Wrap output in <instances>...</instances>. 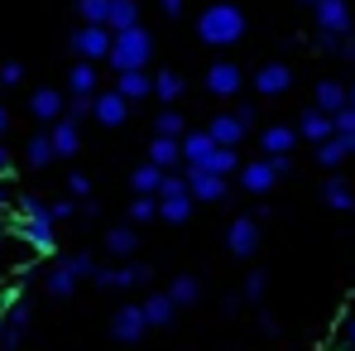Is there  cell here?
<instances>
[{
  "label": "cell",
  "mask_w": 355,
  "mask_h": 351,
  "mask_svg": "<svg viewBox=\"0 0 355 351\" xmlns=\"http://www.w3.org/2000/svg\"><path fill=\"white\" fill-rule=\"evenodd\" d=\"M297 135H302V140H312V145H322V140H331V135H336V120L327 116V111H317V106H307L302 120H297Z\"/></svg>",
  "instance_id": "16"
},
{
  "label": "cell",
  "mask_w": 355,
  "mask_h": 351,
  "mask_svg": "<svg viewBox=\"0 0 355 351\" xmlns=\"http://www.w3.org/2000/svg\"><path fill=\"white\" fill-rule=\"evenodd\" d=\"M92 279H96L101 289H130V284H144L149 270H144V265H116V270H96Z\"/></svg>",
  "instance_id": "15"
},
{
  "label": "cell",
  "mask_w": 355,
  "mask_h": 351,
  "mask_svg": "<svg viewBox=\"0 0 355 351\" xmlns=\"http://www.w3.org/2000/svg\"><path fill=\"white\" fill-rule=\"evenodd\" d=\"M53 212L39 202V197H24L19 202V217H15V231H19V240L29 245V250H39V255H53L58 250V240H53Z\"/></svg>",
  "instance_id": "2"
},
{
  "label": "cell",
  "mask_w": 355,
  "mask_h": 351,
  "mask_svg": "<svg viewBox=\"0 0 355 351\" xmlns=\"http://www.w3.org/2000/svg\"><path fill=\"white\" fill-rule=\"evenodd\" d=\"M0 342H5V313H0Z\"/></svg>",
  "instance_id": "49"
},
{
  "label": "cell",
  "mask_w": 355,
  "mask_h": 351,
  "mask_svg": "<svg viewBox=\"0 0 355 351\" xmlns=\"http://www.w3.org/2000/svg\"><path fill=\"white\" fill-rule=\"evenodd\" d=\"M240 87H245V72H240V63L216 58L211 67H207V92H211V97H236Z\"/></svg>",
  "instance_id": "8"
},
{
  "label": "cell",
  "mask_w": 355,
  "mask_h": 351,
  "mask_svg": "<svg viewBox=\"0 0 355 351\" xmlns=\"http://www.w3.org/2000/svg\"><path fill=\"white\" fill-rule=\"evenodd\" d=\"M5 130H10V111L0 106V135H5Z\"/></svg>",
  "instance_id": "47"
},
{
  "label": "cell",
  "mask_w": 355,
  "mask_h": 351,
  "mask_svg": "<svg viewBox=\"0 0 355 351\" xmlns=\"http://www.w3.org/2000/svg\"><path fill=\"white\" fill-rule=\"evenodd\" d=\"M351 106H355V87H351Z\"/></svg>",
  "instance_id": "52"
},
{
  "label": "cell",
  "mask_w": 355,
  "mask_h": 351,
  "mask_svg": "<svg viewBox=\"0 0 355 351\" xmlns=\"http://www.w3.org/2000/svg\"><path fill=\"white\" fill-rule=\"evenodd\" d=\"M346 154H351V145H346L341 135H331V140H322V145H317V159H322L327 169H336V164H341Z\"/></svg>",
  "instance_id": "32"
},
{
  "label": "cell",
  "mask_w": 355,
  "mask_h": 351,
  "mask_svg": "<svg viewBox=\"0 0 355 351\" xmlns=\"http://www.w3.org/2000/svg\"><path fill=\"white\" fill-rule=\"evenodd\" d=\"M341 347H351V351H355V308L346 313V318H341Z\"/></svg>",
  "instance_id": "43"
},
{
  "label": "cell",
  "mask_w": 355,
  "mask_h": 351,
  "mask_svg": "<svg viewBox=\"0 0 355 351\" xmlns=\"http://www.w3.org/2000/svg\"><path fill=\"white\" fill-rule=\"evenodd\" d=\"M149 159H154L159 169H178V164H182V140H178V135H154Z\"/></svg>",
  "instance_id": "20"
},
{
  "label": "cell",
  "mask_w": 355,
  "mask_h": 351,
  "mask_svg": "<svg viewBox=\"0 0 355 351\" xmlns=\"http://www.w3.org/2000/svg\"><path fill=\"white\" fill-rule=\"evenodd\" d=\"M264 284H269V275H264V270H254V275L245 279V298H264Z\"/></svg>",
  "instance_id": "42"
},
{
  "label": "cell",
  "mask_w": 355,
  "mask_h": 351,
  "mask_svg": "<svg viewBox=\"0 0 355 351\" xmlns=\"http://www.w3.org/2000/svg\"><path fill=\"white\" fill-rule=\"evenodd\" d=\"M116 92H120V97H130V101H139V97L154 92V77H149L144 67H130V72H120V77H116Z\"/></svg>",
  "instance_id": "21"
},
{
  "label": "cell",
  "mask_w": 355,
  "mask_h": 351,
  "mask_svg": "<svg viewBox=\"0 0 355 351\" xmlns=\"http://www.w3.org/2000/svg\"><path fill=\"white\" fill-rule=\"evenodd\" d=\"M92 116L101 120V125H120V120L130 116V97H120L116 87L111 92H96L92 97Z\"/></svg>",
  "instance_id": "13"
},
{
  "label": "cell",
  "mask_w": 355,
  "mask_h": 351,
  "mask_svg": "<svg viewBox=\"0 0 355 351\" xmlns=\"http://www.w3.org/2000/svg\"><path fill=\"white\" fill-rule=\"evenodd\" d=\"M159 5H164V15H178L182 10V0H159Z\"/></svg>",
  "instance_id": "46"
},
{
  "label": "cell",
  "mask_w": 355,
  "mask_h": 351,
  "mask_svg": "<svg viewBox=\"0 0 355 351\" xmlns=\"http://www.w3.org/2000/svg\"><path fill=\"white\" fill-rule=\"evenodd\" d=\"M207 130H211V140L226 145V149H240V140H245V120L240 116H216Z\"/></svg>",
  "instance_id": "23"
},
{
  "label": "cell",
  "mask_w": 355,
  "mask_h": 351,
  "mask_svg": "<svg viewBox=\"0 0 355 351\" xmlns=\"http://www.w3.org/2000/svg\"><path fill=\"white\" fill-rule=\"evenodd\" d=\"M288 82H293V72H288L284 63H264V67L254 72V92H259V97H284Z\"/></svg>",
  "instance_id": "14"
},
{
  "label": "cell",
  "mask_w": 355,
  "mask_h": 351,
  "mask_svg": "<svg viewBox=\"0 0 355 351\" xmlns=\"http://www.w3.org/2000/svg\"><path fill=\"white\" fill-rule=\"evenodd\" d=\"M29 111L39 120H62L67 116V101H62V92H53V87H39V92L29 97Z\"/></svg>",
  "instance_id": "18"
},
{
  "label": "cell",
  "mask_w": 355,
  "mask_h": 351,
  "mask_svg": "<svg viewBox=\"0 0 355 351\" xmlns=\"http://www.w3.org/2000/svg\"><path fill=\"white\" fill-rule=\"evenodd\" d=\"M211 154H216V140H211V130L182 135V164H207Z\"/></svg>",
  "instance_id": "19"
},
{
  "label": "cell",
  "mask_w": 355,
  "mask_h": 351,
  "mask_svg": "<svg viewBox=\"0 0 355 351\" xmlns=\"http://www.w3.org/2000/svg\"><path fill=\"white\" fill-rule=\"evenodd\" d=\"M0 212H5V178H0Z\"/></svg>",
  "instance_id": "48"
},
{
  "label": "cell",
  "mask_w": 355,
  "mask_h": 351,
  "mask_svg": "<svg viewBox=\"0 0 355 351\" xmlns=\"http://www.w3.org/2000/svg\"><path fill=\"white\" fill-rule=\"evenodd\" d=\"M106 24H111V29H135V24H139V5H135V0H111V19H106Z\"/></svg>",
  "instance_id": "29"
},
{
  "label": "cell",
  "mask_w": 355,
  "mask_h": 351,
  "mask_svg": "<svg viewBox=\"0 0 355 351\" xmlns=\"http://www.w3.org/2000/svg\"><path fill=\"white\" fill-rule=\"evenodd\" d=\"M307 5H317V0H307Z\"/></svg>",
  "instance_id": "53"
},
{
  "label": "cell",
  "mask_w": 355,
  "mask_h": 351,
  "mask_svg": "<svg viewBox=\"0 0 355 351\" xmlns=\"http://www.w3.org/2000/svg\"><path fill=\"white\" fill-rule=\"evenodd\" d=\"M139 308H144V318H149V327H168V323H173V313H178V303L168 298V293H159V289L149 293V298H144Z\"/></svg>",
  "instance_id": "22"
},
{
  "label": "cell",
  "mask_w": 355,
  "mask_h": 351,
  "mask_svg": "<svg viewBox=\"0 0 355 351\" xmlns=\"http://www.w3.org/2000/svg\"><path fill=\"white\" fill-rule=\"evenodd\" d=\"M154 135H178V140H182V116H178V111H159Z\"/></svg>",
  "instance_id": "39"
},
{
  "label": "cell",
  "mask_w": 355,
  "mask_h": 351,
  "mask_svg": "<svg viewBox=\"0 0 355 351\" xmlns=\"http://www.w3.org/2000/svg\"><path fill=\"white\" fill-rule=\"evenodd\" d=\"M130 217H135V222H154V217H159V197H149V193H135V202H130Z\"/></svg>",
  "instance_id": "37"
},
{
  "label": "cell",
  "mask_w": 355,
  "mask_h": 351,
  "mask_svg": "<svg viewBox=\"0 0 355 351\" xmlns=\"http://www.w3.org/2000/svg\"><path fill=\"white\" fill-rule=\"evenodd\" d=\"M192 202H197V197H192V188H164V193H159V217H164V222H187V217H192Z\"/></svg>",
  "instance_id": "12"
},
{
  "label": "cell",
  "mask_w": 355,
  "mask_h": 351,
  "mask_svg": "<svg viewBox=\"0 0 355 351\" xmlns=\"http://www.w3.org/2000/svg\"><path fill=\"white\" fill-rule=\"evenodd\" d=\"M77 15H82V24H106L111 19V0H82Z\"/></svg>",
  "instance_id": "36"
},
{
  "label": "cell",
  "mask_w": 355,
  "mask_h": 351,
  "mask_svg": "<svg viewBox=\"0 0 355 351\" xmlns=\"http://www.w3.org/2000/svg\"><path fill=\"white\" fill-rule=\"evenodd\" d=\"M49 135H53V149H58L62 159L82 149V125H77V116H62V120H53V130H49Z\"/></svg>",
  "instance_id": "17"
},
{
  "label": "cell",
  "mask_w": 355,
  "mask_h": 351,
  "mask_svg": "<svg viewBox=\"0 0 355 351\" xmlns=\"http://www.w3.org/2000/svg\"><path fill=\"white\" fill-rule=\"evenodd\" d=\"M0 236H5V217H0Z\"/></svg>",
  "instance_id": "50"
},
{
  "label": "cell",
  "mask_w": 355,
  "mask_h": 351,
  "mask_svg": "<svg viewBox=\"0 0 355 351\" xmlns=\"http://www.w3.org/2000/svg\"><path fill=\"white\" fill-rule=\"evenodd\" d=\"M207 169H211V174H236V169H240L236 149H226V145H216V154L207 159Z\"/></svg>",
  "instance_id": "38"
},
{
  "label": "cell",
  "mask_w": 355,
  "mask_h": 351,
  "mask_svg": "<svg viewBox=\"0 0 355 351\" xmlns=\"http://www.w3.org/2000/svg\"><path fill=\"white\" fill-rule=\"evenodd\" d=\"M106 250H111L116 260L135 255V231H130V227H111V231H106Z\"/></svg>",
  "instance_id": "30"
},
{
  "label": "cell",
  "mask_w": 355,
  "mask_h": 351,
  "mask_svg": "<svg viewBox=\"0 0 355 351\" xmlns=\"http://www.w3.org/2000/svg\"><path fill=\"white\" fill-rule=\"evenodd\" d=\"M164 178H168V169H159V164L149 159V164H139V169H135V178H130V183H135V193H149V197H159Z\"/></svg>",
  "instance_id": "26"
},
{
  "label": "cell",
  "mask_w": 355,
  "mask_h": 351,
  "mask_svg": "<svg viewBox=\"0 0 355 351\" xmlns=\"http://www.w3.org/2000/svg\"><path fill=\"white\" fill-rule=\"evenodd\" d=\"M0 178H10V154H5V145H0Z\"/></svg>",
  "instance_id": "45"
},
{
  "label": "cell",
  "mask_w": 355,
  "mask_h": 351,
  "mask_svg": "<svg viewBox=\"0 0 355 351\" xmlns=\"http://www.w3.org/2000/svg\"><path fill=\"white\" fill-rule=\"evenodd\" d=\"M240 34H245V10L231 5V0H216V5H207V10L197 15V39L211 44V49L236 44Z\"/></svg>",
  "instance_id": "1"
},
{
  "label": "cell",
  "mask_w": 355,
  "mask_h": 351,
  "mask_svg": "<svg viewBox=\"0 0 355 351\" xmlns=\"http://www.w3.org/2000/svg\"><path fill=\"white\" fill-rule=\"evenodd\" d=\"M168 298H173L178 308H187V303H197V279H192V275H178L173 284H168Z\"/></svg>",
  "instance_id": "34"
},
{
  "label": "cell",
  "mask_w": 355,
  "mask_h": 351,
  "mask_svg": "<svg viewBox=\"0 0 355 351\" xmlns=\"http://www.w3.org/2000/svg\"><path fill=\"white\" fill-rule=\"evenodd\" d=\"M312 101H317V111H327V116H336V111H346V106H351V92H346L341 82H322Z\"/></svg>",
  "instance_id": "24"
},
{
  "label": "cell",
  "mask_w": 355,
  "mask_h": 351,
  "mask_svg": "<svg viewBox=\"0 0 355 351\" xmlns=\"http://www.w3.org/2000/svg\"><path fill=\"white\" fill-rule=\"evenodd\" d=\"M92 275H96L92 255H67L62 265H53V275H49V293L53 298H67V293H77V284L92 279Z\"/></svg>",
  "instance_id": "5"
},
{
  "label": "cell",
  "mask_w": 355,
  "mask_h": 351,
  "mask_svg": "<svg viewBox=\"0 0 355 351\" xmlns=\"http://www.w3.org/2000/svg\"><path fill=\"white\" fill-rule=\"evenodd\" d=\"M312 19L331 34H351V5L346 0H317L312 5Z\"/></svg>",
  "instance_id": "10"
},
{
  "label": "cell",
  "mask_w": 355,
  "mask_h": 351,
  "mask_svg": "<svg viewBox=\"0 0 355 351\" xmlns=\"http://www.w3.org/2000/svg\"><path fill=\"white\" fill-rule=\"evenodd\" d=\"M111 44H116V29L111 24H82L72 34V49L82 58H111Z\"/></svg>",
  "instance_id": "6"
},
{
  "label": "cell",
  "mask_w": 355,
  "mask_h": 351,
  "mask_svg": "<svg viewBox=\"0 0 355 351\" xmlns=\"http://www.w3.org/2000/svg\"><path fill=\"white\" fill-rule=\"evenodd\" d=\"M53 159H58L53 135H34V140H29V164H34V169H44V164H53Z\"/></svg>",
  "instance_id": "31"
},
{
  "label": "cell",
  "mask_w": 355,
  "mask_h": 351,
  "mask_svg": "<svg viewBox=\"0 0 355 351\" xmlns=\"http://www.w3.org/2000/svg\"><path fill=\"white\" fill-rule=\"evenodd\" d=\"M67 193L87 202V197H92V178H87V174H72V178H67Z\"/></svg>",
  "instance_id": "40"
},
{
  "label": "cell",
  "mask_w": 355,
  "mask_h": 351,
  "mask_svg": "<svg viewBox=\"0 0 355 351\" xmlns=\"http://www.w3.org/2000/svg\"><path fill=\"white\" fill-rule=\"evenodd\" d=\"M154 97H159V101H173V97H182V77L164 67V72L154 77Z\"/></svg>",
  "instance_id": "35"
},
{
  "label": "cell",
  "mask_w": 355,
  "mask_h": 351,
  "mask_svg": "<svg viewBox=\"0 0 355 351\" xmlns=\"http://www.w3.org/2000/svg\"><path fill=\"white\" fill-rule=\"evenodd\" d=\"M19 77H24V67H19V63H5V67H0V87H15Z\"/></svg>",
  "instance_id": "44"
},
{
  "label": "cell",
  "mask_w": 355,
  "mask_h": 351,
  "mask_svg": "<svg viewBox=\"0 0 355 351\" xmlns=\"http://www.w3.org/2000/svg\"><path fill=\"white\" fill-rule=\"evenodd\" d=\"M284 174H288V154H264V159H250V164L240 169V188H250V193H269Z\"/></svg>",
  "instance_id": "4"
},
{
  "label": "cell",
  "mask_w": 355,
  "mask_h": 351,
  "mask_svg": "<svg viewBox=\"0 0 355 351\" xmlns=\"http://www.w3.org/2000/svg\"><path fill=\"white\" fill-rule=\"evenodd\" d=\"M331 351H351V347H331Z\"/></svg>",
  "instance_id": "51"
},
{
  "label": "cell",
  "mask_w": 355,
  "mask_h": 351,
  "mask_svg": "<svg viewBox=\"0 0 355 351\" xmlns=\"http://www.w3.org/2000/svg\"><path fill=\"white\" fill-rule=\"evenodd\" d=\"M226 245H231L236 255H254V250H259V217H236V222L226 227Z\"/></svg>",
  "instance_id": "11"
},
{
  "label": "cell",
  "mask_w": 355,
  "mask_h": 351,
  "mask_svg": "<svg viewBox=\"0 0 355 351\" xmlns=\"http://www.w3.org/2000/svg\"><path fill=\"white\" fill-rule=\"evenodd\" d=\"M187 188L197 202H221L226 197V174H211L207 164H187Z\"/></svg>",
  "instance_id": "7"
},
{
  "label": "cell",
  "mask_w": 355,
  "mask_h": 351,
  "mask_svg": "<svg viewBox=\"0 0 355 351\" xmlns=\"http://www.w3.org/2000/svg\"><path fill=\"white\" fill-rule=\"evenodd\" d=\"M111 332H116V342H139V337L149 332V318H144V308H139V303H125L116 318H111Z\"/></svg>",
  "instance_id": "9"
},
{
  "label": "cell",
  "mask_w": 355,
  "mask_h": 351,
  "mask_svg": "<svg viewBox=\"0 0 355 351\" xmlns=\"http://www.w3.org/2000/svg\"><path fill=\"white\" fill-rule=\"evenodd\" d=\"M67 92H72V97H96V67H92V63H77V67L67 72Z\"/></svg>",
  "instance_id": "27"
},
{
  "label": "cell",
  "mask_w": 355,
  "mask_h": 351,
  "mask_svg": "<svg viewBox=\"0 0 355 351\" xmlns=\"http://www.w3.org/2000/svg\"><path fill=\"white\" fill-rule=\"evenodd\" d=\"M154 58V39H149V29L144 24H135V29H120L116 44H111V67L116 72H130V67H144V63Z\"/></svg>",
  "instance_id": "3"
},
{
  "label": "cell",
  "mask_w": 355,
  "mask_h": 351,
  "mask_svg": "<svg viewBox=\"0 0 355 351\" xmlns=\"http://www.w3.org/2000/svg\"><path fill=\"white\" fill-rule=\"evenodd\" d=\"M297 140H302V135H297L293 125H269V130L259 135V145H264V154H288V149H293Z\"/></svg>",
  "instance_id": "25"
},
{
  "label": "cell",
  "mask_w": 355,
  "mask_h": 351,
  "mask_svg": "<svg viewBox=\"0 0 355 351\" xmlns=\"http://www.w3.org/2000/svg\"><path fill=\"white\" fill-rule=\"evenodd\" d=\"M49 212H53V222H72V217H77V197H62V202H53Z\"/></svg>",
  "instance_id": "41"
},
{
  "label": "cell",
  "mask_w": 355,
  "mask_h": 351,
  "mask_svg": "<svg viewBox=\"0 0 355 351\" xmlns=\"http://www.w3.org/2000/svg\"><path fill=\"white\" fill-rule=\"evenodd\" d=\"M29 327V303L24 298H10V313H5V342H19Z\"/></svg>",
  "instance_id": "28"
},
{
  "label": "cell",
  "mask_w": 355,
  "mask_h": 351,
  "mask_svg": "<svg viewBox=\"0 0 355 351\" xmlns=\"http://www.w3.org/2000/svg\"><path fill=\"white\" fill-rule=\"evenodd\" d=\"M322 197H327V202H331V207H336V212H351V207H355L351 188H346V183H341V178H327V188H322Z\"/></svg>",
  "instance_id": "33"
}]
</instances>
